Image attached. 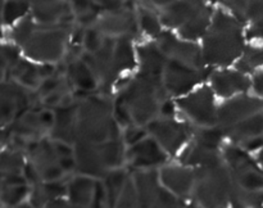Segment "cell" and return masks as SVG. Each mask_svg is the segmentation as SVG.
<instances>
[{
  "label": "cell",
  "instance_id": "1f68e13d",
  "mask_svg": "<svg viewBox=\"0 0 263 208\" xmlns=\"http://www.w3.org/2000/svg\"><path fill=\"white\" fill-rule=\"evenodd\" d=\"M32 185L30 182L17 185H0V202L3 207H22L30 199Z\"/></svg>",
  "mask_w": 263,
  "mask_h": 208
},
{
  "label": "cell",
  "instance_id": "f35d334b",
  "mask_svg": "<svg viewBox=\"0 0 263 208\" xmlns=\"http://www.w3.org/2000/svg\"><path fill=\"white\" fill-rule=\"evenodd\" d=\"M22 49L15 43H3L2 45V81L9 74L10 69L18 63L22 56Z\"/></svg>",
  "mask_w": 263,
  "mask_h": 208
},
{
  "label": "cell",
  "instance_id": "4316f807",
  "mask_svg": "<svg viewBox=\"0 0 263 208\" xmlns=\"http://www.w3.org/2000/svg\"><path fill=\"white\" fill-rule=\"evenodd\" d=\"M226 139L230 143L240 145L246 140L263 135V110L257 112L230 127L223 128Z\"/></svg>",
  "mask_w": 263,
  "mask_h": 208
},
{
  "label": "cell",
  "instance_id": "f1b7e54d",
  "mask_svg": "<svg viewBox=\"0 0 263 208\" xmlns=\"http://www.w3.org/2000/svg\"><path fill=\"white\" fill-rule=\"evenodd\" d=\"M5 80H14L31 90H37L43 81L40 77V72H39V64L33 63V61L28 58H21L18 63L10 69L9 74Z\"/></svg>",
  "mask_w": 263,
  "mask_h": 208
},
{
  "label": "cell",
  "instance_id": "74e56055",
  "mask_svg": "<svg viewBox=\"0 0 263 208\" xmlns=\"http://www.w3.org/2000/svg\"><path fill=\"white\" fill-rule=\"evenodd\" d=\"M230 205L233 207H261L263 205V190L244 189L234 184Z\"/></svg>",
  "mask_w": 263,
  "mask_h": 208
},
{
  "label": "cell",
  "instance_id": "7402d4cb",
  "mask_svg": "<svg viewBox=\"0 0 263 208\" xmlns=\"http://www.w3.org/2000/svg\"><path fill=\"white\" fill-rule=\"evenodd\" d=\"M98 180L99 179L77 172L67 181V198L72 207H94Z\"/></svg>",
  "mask_w": 263,
  "mask_h": 208
},
{
  "label": "cell",
  "instance_id": "484cf974",
  "mask_svg": "<svg viewBox=\"0 0 263 208\" xmlns=\"http://www.w3.org/2000/svg\"><path fill=\"white\" fill-rule=\"evenodd\" d=\"M77 104V103H76ZM76 104L71 107H58L54 108L55 112V122L53 128L49 133L51 139L64 140L68 143L77 141V117H76Z\"/></svg>",
  "mask_w": 263,
  "mask_h": 208
},
{
  "label": "cell",
  "instance_id": "7a4b0ae2",
  "mask_svg": "<svg viewBox=\"0 0 263 208\" xmlns=\"http://www.w3.org/2000/svg\"><path fill=\"white\" fill-rule=\"evenodd\" d=\"M115 99L108 94H82L77 97V140L102 143L122 138V128L115 120Z\"/></svg>",
  "mask_w": 263,
  "mask_h": 208
},
{
  "label": "cell",
  "instance_id": "7dc6e473",
  "mask_svg": "<svg viewBox=\"0 0 263 208\" xmlns=\"http://www.w3.org/2000/svg\"><path fill=\"white\" fill-rule=\"evenodd\" d=\"M30 182L25 174H4L2 175V184L0 185H17Z\"/></svg>",
  "mask_w": 263,
  "mask_h": 208
},
{
  "label": "cell",
  "instance_id": "d590c367",
  "mask_svg": "<svg viewBox=\"0 0 263 208\" xmlns=\"http://www.w3.org/2000/svg\"><path fill=\"white\" fill-rule=\"evenodd\" d=\"M192 140L202 144V145L208 146V148L220 149L223 141L226 140L225 130L220 125L215 126H205V127H199L197 126L193 131Z\"/></svg>",
  "mask_w": 263,
  "mask_h": 208
},
{
  "label": "cell",
  "instance_id": "5b68a950",
  "mask_svg": "<svg viewBox=\"0 0 263 208\" xmlns=\"http://www.w3.org/2000/svg\"><path fill=\"white\" fill-rule=\"evenodd\" d=\"M213 14L215 9L208 0H172L159 9L164 27L176 30L181 37L193 41L204 36Z\"/></svg>",
  "mask_w": 263,
  "mask_h": 208
},
{
  "label": "cell",
  "instance_id": "bcb514c9",
  "mask_svg": "<svg viewBox=\"0 0 263 208\" xmlns=\"http://www.w3.org/2000/svg\"><path fill=\"white\" fill-rule=\"evenodd\" d=\"M252 89L257 97L263 99V67L252 73Z\"/></svg>",
  "mask_w": 263,
  "mask_h": 208
},
{
  "label": "cell",
  "instance_id": "e575fe53",
  "mask_svg": "<svg viewBox=\"0 0 263 208\" xmlns=\"http://www.w3.org/2000/svg\"><path fill=\"white\" fill-rule=\"evenodd\" d=\"M25 112L20 100L7 90H0V121L2 128L8 127L21 113Z\"/></svg>",
  "mask_w": 263,
  "mask_h": 208
},
{
  "label": "cell",
  "instance_id": "ee69618b",
  "mask_svg": "<svg viewBox=\"0 0 263 208\" xmlns=\"http://www.w3.org/2000/svg\"><path fill=\"white\" fill-rule=\"evenodd\" d=\"M69 3H71V8L74 17L85 14V13L100 7L95 0H69Z\"/></svg>",
  "mask_w": 263,
  "mask_h": 208
},
{
  "label": "cell",
  "instance_id": "816d5d0a",
  "mask_svg": "<svg viewBox=\"0 0 263 208\" xmlns=\"http://www.w3.org/2000/svg\"><path fill=\"white\" fill-rule=\"evenodd\" d=\"M141 2L145 3V4H148V5H151V7L157 8V9H161V8L166 7L167 4H170L172 0H141Z\"/></svg>",
  "mask_w": 263,
  "mask_h": 208
},
{
  "label": "cell",
  "instance_id": "f907efd6",
  "mask_svg": "<svg viewBox=\"0 0 263 208\" xmlns=\"http://www.w3.org/2000/svg\"><path fill=\"white\" fill-rule=\"evenodd\" d=\"M175 103L170 99H164L161 105L159 116H163V117H175L176 116V112H175Z\"/></svg>",
  "mask_w": 263,
  "mask_h": 208
},
{
  "label": "cell",
  "instance_id": "277c9868",
  "mask_svg": "<svg viewBox=\"0 0 263 208\" xmlns=\"http://www.w3.org/2000/svg\"><path fill=\"white\" fill-rule=\"evenodd\" d=\"M117 98L130 110L135 123L146 126L159 116L161 105L168 98L162 77L139 72L118 90Z\"/></svg>",
  "mask_w": 263,
  "mask_h": 208
},
{
  "label": "cell",
  "instance_id": "52a82bcc",
  "mask_svg": "<svg viewBox=\"0 0 263 208\" xmlns=\"http://www.w3.org/2000/svg\"><path fill=\"white\" fill-rule=\"evenodd\" d=\"M234 180L225 161L195 167V184L192 199L199 207L230 205Z\"/></svg>",
  "mask_w": 263,
  "mask_h": 208
},
{
  "label": "cell",
  "instance_id": "d6986e66",
  "mask_svg": "<svg viewBox=\"0 0 263 208\" xmlns=\"http://www.w3.org/2000/svg\"><path fill=\"white\" fill-rule=\"evenodd\" d=\"M31 15L40 25H74L69 0H30Z\"/></svg>",
  "mask_w": 263,
  "mask_h": 208
},
{
  "label": "cell",
  "instance_id": "b9f144b4",
  "mask_svg": "<svg viewBox=\"0 0 263 208\" xmlns=\"http://www.w3.org/2000/svg\"><path fill=\"white\" fill-rule=\"evenodd\" d=\"M148 128L144 125H139V123H131L127 127L122 128V140L127 146L133 145V144L138 143L141 139L148 136Z\"/></svg>",
  "mask_w": 263,
  "mask_h": 208
},
{
  "label": "cell",
  "instance_id": "d4e9b609",
  "mask_svg": "<svg viewBox=\"0 0 263 208\" xmlns=\"http://www.w3.org/2000/svg\"><path fill=\"white\" fill-rule=\"evenodd\" d=\"M138 54L139 72L154 77H162L168 56L163 53L159 45L156 43H144L136 46Z\"/></svg>",
  "mask_w": 263,
  "mask_h": 208
},
{
  "label": "cell",
  "instance_id": "44dd1931",
  "mask_svg": "<svg viewBox=\"0 0 263 208\" xmlns=\"http://www.w3.org/2000/svg\"><path fill=\"white\" fill-rule=\"evenodd\" d=\"M210 82L216 97L228 99L247 92L252 87V79L240 69H216L210 73Z\"/></svg>",
  "mask_w": 263,
  "mask_h": 208
},
{
  "label": "cell",
  "instance_id": "4fadbf2b",
  "mask_svg": "<svg viewBox=\"0 0 263 208\" xmlns=\"http://www.w3.org/2000/svg\"><path fill=\"white\" fill-rule=\"evenodd\" d=\"M95 26L105 36H112V37L130 36L135 39L140 31L138 15H136V7L130 4V2L120 7L102 9Z\"/></svg>",
  "mask_w": 263,
  "mask_h": 208
},
{
  "label": "cell",
  "instance_id": "9c48e42d",
  "mask_svg": "<svg viewBox=\"0 0 263 208\" xmlns=\"http://www.w3.org/2000/svg\"><path fill=\"white\" fill-rule=\"evenodd\" d=\"M222 157L233 176L234 184L251 190H263V169L240 145L229 143L223 146Z\"/></svg>",
  "mask_w": 263,
  "mask_h": 208
},
{
  "label": "cell",
  "instance_id": "30bf717a",
  "mask_svg": "<svg viewBox=\"0 0 263 208\" xmlns=\"http://www.w3.org/2000/svg\"><path fill=\"white\" fill-rule=\"evenodd\" d=\"M176 107L195 126L205 127L217 125L218 105L216 104V94L211 85H204L179 97L176 99Z\"/></svg>",
  "mask_w": 263,
  "mask_h": 208
},
{
  "label": "cell",
  "instance_id": "83f0119b",
  "mask_svg": "<svg viewBox=\"0 0 263 208\" xmlns=\"http://www.w3.org/2000/svg\"><path fill=\"white\" fill-rule=\"evenodd\" d=\"M223 157L220 149L208 148V146L202 145L197 141L192 140L181 154V162L185 164H189L192 167H202L208 166V164L217 163L222 161Z\"/></svg>",
  "mask_w": 263,
  "mask_h": 208
},
{
  "label": "cell",
  "instance_id": "7c38bea8",
  "mask_svg": "<svg viewBox=\"0 0 263 208\" xmlns=\"http://www.w3.org/2000/svg\"><path fill=\"white\" fill-rule=\"evenodd\" d=\"M27 162L39 175L41 181H55L66 176L59 163V156L54 149L53 140L49 135L30 141L26 148Z\"/></svg>",
  "mask_w": 263,
  "mask_h": 208
},
{
  "label": "cell",
  "instance_id": "c3c4849f",
  "mask_svg": "<svg viewBox=\"0 0 263 208\" xmlns=\"http://www.w3.org/2000/svg\"><path fill=\"white\" fill-rule=\"evenodd\" d=\"M240 146L243 149H246L247 152H249V153H257L263 146V135L248 139L244 143H241Z\"/></svg>",
  "mask_w": 263,
  "mask_h": 208
},
{
  "label": "cell",
  "instance_id": "9a60e30c",
  "mask_svg": "<svg viewBox=\"0 0 263 208\" xmlns=\"http://www.w3.org/2000/svg\"><path fill=\"white\" fill-rule=\"evenodd\" d=\"M156 41L170 59H176L197 68H205L202 55V46L198 45L195 41L175 35L171 30L162 31Z\"/></svg>",
  "mask_w": 263,
  "mask_h": 208
},
{
  "label": "cell",
  "instance_id": "f5cc1de1",
  "mask_svg": "<svg viewBox=\"0 0 263 208\" xmlns=\"http://www.w3.org/2000/svg\"><path fill=\"white\" fill-rule=\"evenodd\" d=\"M256 161L258 162V164L261 166V168L263 169V146L257 152V156H256Z\"/></svg>",
  "mask_w": 263,
  "mask_h": 208
},
{
  "label": "cell",
  "instance_id": "ab89813d",
  "mask_svg": "<svg viewBox=\"0 0 263 208\" xmlns=\"http://www.w3.org/2000/svg\"><path fill=\"white\" fill-rule=\"evenodd\" d=\"M104 40L105 35L95 25L85 28L84 36H82V48H84V51L89 54L97 53L102 48Z\"/></svg>",
  "mask_w": 263,
  "mask_h": 208
},
{
  "label": "cell",
  "instance_id": "60d3db41",
  "mask_svg": "<svg viewBox=\"0 0 263 208\" xmlns=\"http://www.w3.org/2000/svg\"><path fill=\"white\" fill-rule=\"evenodd\" d=\"M116 207H140V200H139L138 189H136L135 181H134L133 174L128 176L120 197H118Z\"/></svg>",
  "mask_w": 263,
  "mask_h": 208
},
{
  "label": "cell",
  "instance_id": "8fae6325",
  "mask_svg": "<svg viewBox=\"0 0 263 208\" xmlns=\"http://www.w3.org/2000/svg\"><path fill=\"white\" fill-rule=\"evenodd\" d=\"M149 135L153 136L164 150L171 156L179 154L193 138L194 128L189 123L175 117H163L158 116L146 125Z\"/></svg>",
  "mask_w": 263,
  "mask_h": 208
},
{
  "label": "cell",
  "instance_id": "7bdbcfd3",
  "mask_svg": "<svg viewBox=\"0 0 263 208\" xmlns=\"http://www.w3.org/2000/svg\"><path fill=\"white\" fill-rule=\"evenodd\" d=\"M113 115H115V120L117 121L118 125L121 126V128H125L127 126H130L131 123H135L133 116H131L130 110L125 107L122 102L116 98L115 99V110H113Z\"/></svg>",
  "mask_w": 263,
  "mask_h": 208
},
{
  "label": "cell",
  "instance_id": "3957f363",
  "mask_svg": "<svg viewBox=\"0 0 263 208\" xmlns=\"http://www.w3.org/2000/svg\"><path fill=\"white\" fill-rule=\"evenodd\" d=\"M84 59L94 69L100 89H104V94H107L126 72L135 69L138 54L134 37L105 36L102 48L94 54L86 53Z\"/></svg>",
  "mask_w": 263,
  "mask_h": 208
},
{
  "label": "cell",
  "instance_id": "8992f818",
  "mask_svg": "<svg viewBox=\"0 0 263 208\" xmlns=\"http://www.w3.org/2000/svg\"><path fill=\"white\" fill-rule=\"evenodd\" d=\"M74 25H40L25 39L20 48L26 58L37 63H59L64 59L71 44Z\"/></svg>",
  "mask_w": 263,
  "mask_h": 208
},
{
  "label": "cell",
  "instance_id": "db71d44e",
  "mask_svg": "<svg viewBox=\"0 0 263 208\" xmlns=\"http://www.w3.org/2000/svg\"><path fill=\"white\" fill-rule=\"evenodd\" d=\"M95 2H97V3H98V4H99V5H100V7H102V8H103V4H104V0H95Z\"/></svg>",
  "mask_w": 263,
  "mask_h": 208
},
{
  "label": "cell",
  "instance_id": "8d00e7d4",
  "mask_svg": "<svg viewBox=\"0 0 263 208\" xmlns=\"http://www.w3.org/2000/svg\"><path fill=\"white\" fill-rule=\"evenodd\" d=\"M236 68L246 73H254L263 67V45H247L235 63Z\"/></svg>",
  "mask_w": 263,
  "mask_h": 208
},
{
  "label": "cell",
  "instance_id": "f546056e",
  "mask_svg": "<svg viewBox=\"0 0 263 208\" xmlns=\"http://www.w3.org/2000/svg\"><path fill=\"white\" fill-rule=\"evenodd\" d=\"M136 15H138L139 30L144 35L149 36L152 39H157L163 31V23H162L159 13L153 10V7L140 3L136 5Z\"/></svg>",
  "mask_w": 263,
  "mask_h": 208
},
{
  "label": "cell",
  "instance_id": "cb8c5ba5",
  "mask_svg": "<svg viewBox=\"0 0 263 208\" xmlns=\"http://www.w3.org/2000/svg\"><path fill=\"white\" fill-rule=\"evenodd\" d=\"M40 107H32L30 109L21 113L9 126L8 130L12 134L26 139L27 141H33L41 139L43 136L48 135L45 128L43 127V123L40 120ZM7 128V127H4Z\"/></svg>",
  "mask_w": 263,
  "mask_h": 208
},
{
  "label": "cell",
  "instance_id": "836d02e7",
  "mask_svg": "<svg viewBox=\"0 0 263 208\" xmlns=\"http://www.w3.org/2000/svg\"><path fill=\"white\" fill-rule=\"evenodd\" d=\"M31 14L30 0H3L2 20L5 27H12Z\"/></svg>",
  "mask_w": 263,
  "mask_h": 208
},
{
  "label": "cell",
  "instance_id": "d6a6232c",
  "mask_svg": "<svg viewBox=\"0 0 263 208\" xmlns=\"http://www.w3.org/2000/svg\"><path fill=\"white\" fill-rule=\"evenodd\" d=\"M27 154L23 149L4 146L0 157V171L4 174H25Z\"/></svg>",
  "mask_w": 263,
  "mask_h": 208
},
{
  "label": "cell",
  "instance_id": "6da1fadb",
  "mask_svg": "<svg viewBox=\"0 0 263 208\" xmlns=\"http://www.w3.org/2000/svg\"><path fill=\"white\" fill-rule=\"evenodd\" d=\"M246 46L244 23L222 9L215 10L212 22L202 37L204 66L212 68L236 63Z\"/></svg>",
  "mask_w": 263,
  "mask_h": 208
},
{
  "label": "cell",
  "instance_id": "5bb4252c",
  "mask_svg": "<svg viewBox=\"0 0 263 208\" xmlns=\"http://www.w3.org/2000/svg\"><path fill=\"white\" fill-rule=\"evenodd\" d=\"M204 79V68L189 66L186 63L168 59L162 74V81L168 97L179 98L186 95Z\"/></svg>",
  "mask_w": 263,
  "mask_h": 208
},
{
  "label": "cell",
  "instance_id": "e0dca14e",
  "mask_svg": "<svg viewBox=\"0 0 263 208\" xmlns=\"http://www.w3.org/2000/svg\"><path fill=\"white\" fill-rule=\"evenodd\" d=\"M263 110V99L247 92L238 94L225 99V102L218 105L217 109V125L222 128L230 127L239 121L249 117L257 112Z\"/></svg>",
  "mask_w": 263,
  "mask_h": 208
},
{
  "label": "cell",
  "instance_id": "f6af8a7d",
  "mask_svg": "<svg viewBox=\"0 0 263 208\" xmlns=\"http://www.w3.org/2000/svg\"><path fill=\"white\" fill-rule=\"evenodd\" d=\"M53 140L54 149H55L57 154L61 157H67V156H74V144L68 143V141L64 140H57V139H51Z\"/></svg>",
  "mask_w": 263,
  "mask_h": 208
},
{
  "label": "cell",
  "instance_id": "4dcf8cb0",
  "mask_svg": "<svg viewBox=\"0 0 263 208\" xmlns=\"http://www.w3.org/2000/svg\"><path fill=\"white\" fill-rule=\"evenodd\" d=\"M130 175L131 172H127V169L122 166L110 169L103 179H100L104 186L105 195H107V207H116L118 197Z\"/></svg>",
  "mask_w": 263,
  "mask_h": 208
},
{
  "label": "cell",
  "instance_id": "2e32d148",
  "mask_svg": "<svg viewBox=\"0 0 263 208\" xmlns=\"http://www.w3.org/2000/svg\"><path fill=\"white\" fill-rule=\"evenodd\" d=\"M168 162V153L152 135L126 149V163L134 169L161 168Z\"/></svg>",
  "mask_w": 263,
  "mask_h": 208
},
{
  "label": "cell",
  "instance_id": "ffe728a7",
  "mask_svg": "<svg viewBox=\"0 0 263 208\" xmlns=\"http://www.w3.org/2000/svg\"><path fill=\"white\" fill-rule=\"evenodd\" d=\"M74 157L77 162L76 172L79 174L103 179L107 172L110 171L105 163L100 143L77 140L74 143Z\"/></svg>",
  "mask_w": 263,
  "mask_h": 208
},
{
  "label": "cell",
  "instance_id": "ba28073f",
  "mask_svg": "<svg viewBox=\"0 0 263 208\" xmlns=\"http://www.w3.org/2000/svg\"><path fill=\"white\" fill-rule=\"evenodd\" d=\"M138 189L140 207H184L185 199L167 189L161 181L159 168L134 169L131 172Z\"/></svg>",
  "mask_w": 263,
  "mask_h": 208
},
{
  "label": "cell",
  "instance_id": "ac0fdd59",
  "mask_svg": "<svg viewBox=\"0 0 263 208\" xmlns=\"http://www.w3.org/2000/svg\"><path fill=\"white\" fill-rule=\"evenodd\" d=\"M161 181L177 197L192 198L195 184V168L185 163H168L159 168Z\"/></svg>",
  "mask_w": 263,
  "mask_h": 208
},
{
  "label": "cell",
  "instance_id": "603a6c76",
  "mask_svg": "<svg viewBox=\"0 0 263 208\" xmlns=\"http://www.w3.org/2000/svg\"><path fill=\"white\" fill-rule=\"evenodd\" d=\"M66 74L73 90L79 94H91L100 89L94 69L82 56L66 63Z\"/></svg>",
  "mask_w": 263,
  "mask_h": 208
},
{
  "label": "cell",
  "instance_id": "681fc988",
  "mask_svg": "<svg viewBox=\"0 0 263 208\" xmlns=\"http://www.w3.org/2000/svg\"><path fill=\"white\" fill-rule=\"evenodd\" d=\"M59 163H61V167L63 168V171L66 172V175L72 174V172H76L77 162H76V157L74 156L61 157V158H59Z\"/></svg>",
  "mask_w": 263,
  "mask_h": 208
}]
</instances>
